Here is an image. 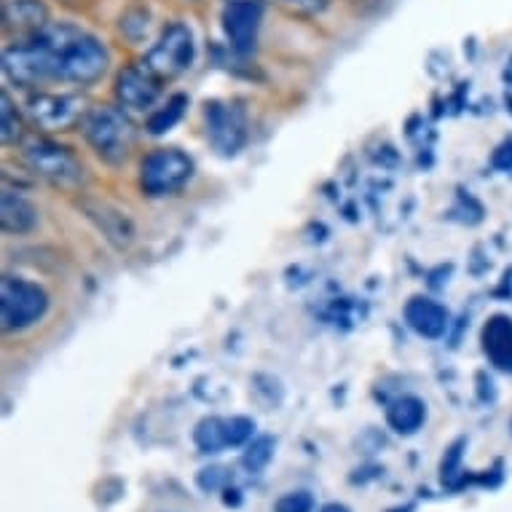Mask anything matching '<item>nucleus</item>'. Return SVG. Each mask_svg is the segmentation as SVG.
Listing matches in <instances>:
<instances>
[{
    "mask_svg": "<svg viewBox=\"0 0 512 512\" xmlns=\"http://www.w3.org/2000/svg\"><path fill=\"white\" fill-rule=\"evenodd\" d=\"M108 62V49L94 35L73 25H46L30 41L6 49L3 68L19 86L94 84L108 70Z\"/></svg>",
    "mask_w": 512,
    "mask_h": 512,
    "instance_id": "f257e3e1",
    "label": "nucleus"
},
{
    "mask_svg": "<svg viewBox=\"0 0 512 512\" xmlns=\"http://www.w3.org/2000/svg\"><path fill=\"white\" fill-rule=\"evenodd\" d=\"M86 140L92 143V148L100 153L102 159L110 161V164H118L124 161L135 145V129H132V121L116 108H94L84 121Z\"/></svg>",
    "mask_w": 512,
    "mask_h": 512,
    "instance_id": "f03ea898",
    "label": "nucleus"
},
{
    "mask_svg": "<svg viewBox=\"0 0 512 512\" xmlns=\"http://www.w3.org/2000/svg\"><path fill=\"white\" fill-rule=\"evenodd\" d=\"M49 298L41 287L25 279H3L0 287V317H3V328L19 330L33 325L46 314Z\"/></svg>",
    "mask_w": 512,
    "mask_h": 512,
    "instance_id": "7ed1b4c3",
    "label": "nucleus"
},
{
    "mask_svg": "<svg viewBox=\"0 0 512 512\" xmlns=\"http://www.w3.org/2000/svg\"><path fill=\"white\" fill-rule=\"evenodd\" d=\"M194 62V35L185 25L175 22L161 33L159 43L148 51L145 65L151 70L153 76L164 78H177L180 73L191 68Z\"/></svg>",
    "mask_w": 512,
    "mask_h": 512,
    "instance_id": "20e7f679",
    "label": "nucleus"
},
{
    "mask_svg": "<svg viewBox=\"0 0 512 512\" xmlns=\"http://www.w3.org/2000/svg\"><path fill=\"white\" fill-rule=\"evenodd\" d=\"M191 175H194V161L177 148H164V151L151 153L143 161L140 183H143L145 194L167 196L177 188H183L191 180Z\"/></svg>",
    "mask_w": 512,
    "mask_h": 512,
    "instance_id": "39448f33",
    "label": "nucleus"
},
{
    "mask_svg": "<svg viewBox=\"0 0 512 512\" xmlns=\"http://www.w3.org/2000/svg\"><path fill=\"white\" fill-rule=\"evenodd\" d=\"M27 161L38 175L59 188H76L84 180V167L78 164L76 156L46 140H38L27 148Z\"/></svg>",
    "mask_w": 512,
    "mask_h": 512,
    "instance_id": "423d86ee",
    "label": "nucleus"
},
{
    "mask_svg": "<svg viewBox=\"0 0 512 512\" xmlns=\"http://www.w3.org/2000/svg\"><path fill=\"white\" fill-rule=\"evenodd\" d=\"M263 19V3L258 0H234L228 3L223 11V30H226L228 41L236 51H252L258 30H261Z\"/></svg>",
    "mask_w": 512,
    "mask_h": 512,
    "instance_id": "0eeeda50",
    "label": "nucleus"
},
{
    "mask_svg": "<svg viewBox=\"0 0 512 512\" xmlns=\"http://www.w3.org/2000/svg\"><path fill=\"white\" fill-rule=\"evenodd\" d=\"M30 113L35 124L49 132H65L70 126H76L84 113L81 97H68V94H38L30 100Z\"/></svg>",
    "mask_w": 512,
    "mask_h": 512,
    "instance_id": "6e6552de",
    "label": "nucleus"
},
{
    "mask_svg": "<svg viewBox=\"0 0 512 512\" xmlns=\"http://www.w3.org/2000/svg\"><path fill=\"white\" fill-rule=\"evenodd\" d=\"M161 78L153 76L148 65H132V68L121 70L116 84L118 100L124 108L132 110H148L153 108V102L159 100L161 94Z\"/></svg>",
    "mask_w": 512,
    "mask_h": 512,
    "instance_id": "1a4fd4ad",
    "label": "nucleus"
},
{
    "mask_svg": "<svg viewBox=\"0 0 512 512\" xmlns=\"http://www.w3.org/2000/svg\"><path fill=\"white\" fill-rule=\"evenodd\" d=\"M207 124H210V140L223 156H234L244 145V118L236 108L228 105H210L207 108Z\"/></svg>",
    "mask_w": 512,
    "mask_h": 512,
    "instance_id": "9d476101",
    "label": "nucleus"
},
{
    "mask_svg": "<svg viewBox=\"0 0 512 512\" xmlns=\"http://www.w3.org/2000/svg\"><path fill=\"white\" fill-rule=\"evenodd\" d=\"M483 352L496 368L512 373V319L496 314L483 328Z\"/></svg>",
    "mask_w": 512,
    "mask_h": 512,
    "instance_id": "9b49d317",
    "label": "nucleus"
},
{
    "mask_svg": "<svg viewBox=\"0 0 512 512\" xmlns=\"http://www.w3.org/2000/svg\"><path fill=\"white\" fill-rule=\"evenodd\" d=\"M405 322L411 325L419 336L424 338H440L448 328V311L440 303L429 301V298H413L405 306Z\"/></svg>",
    "mask_w": 512,
    "mask_h": 512,
    "instance_id": "f8f14e48",
    "label": "nucleus"
},
{
    "mask_svg": "<svg viewBox=\"0 0 512 512\" xmlns=\"http://www.w3.org/2000/svg\"><path fill=\"white\" fill-rule=\"evenodd\" d=\"M3 19H6V30L35 35L46 27L49 11H46L41 0H9L6 11H3Z\"/></svg>",
    "mask_w": 512,
    "mask_h": 512,
    "instance_id": "ddd939ff",
    "label": "nucleus"
},
{
    "mask_svg": "<svg viewBox=\"0 0 512 512\" xmlns=\"http://www.w3.org/2000/svg\"><path fill=\"white\" fill-rule=\"evenodd\" d=\"M424 421H427V405L419 397H400L389 405L387 424L397 435H416Z\"/></svg>",
    "mask_w": 512,
    "mask_h": 512,
    "instance_id": "4468645a",
    "label": "nucleus"
},
{
    "mask_svg": "<svg viewBox=\"0 0 512 512\" xmlns=\"http://www.w3.org/2000/svg\"><path fill=\"white\" fill-rule=\"evenodd\" d=\"M0 223H3V231H9V234H27L38 223V212L27 199L6 191L3 207H0Z\"/></svg>",
    "mask_w": 512,
    "mask_h": 512,
    "instance_id": "2eb2a0df",
    "label": "nucleus"
},
{
    "mask_svg": "<svg viewBox=\"0 0 512 512\" xmlns=\"http://www.w3.org/2000/svg\"><path fill=\"white\" fill-rule=\"evenodd\" d=\"M194 443L202 454H220L223 448H228L226 419L207 416V419L199 421L194 429Z\"/></svg>",
    "mask_w": 512,
    "mask_h": 512,
    "instance_id": "dca6fc26",
    "label": "nucleus"
},
{
    "mask_svg": "<svg viewBox=\"0 0 512 512\" xmlns=\"http://www.w3.org/2000/svg\"><path fill=\"white\" fill-rule=\"evenodd\" d=\"M185 108H188V97L175 94L164 108L153 113L151 121H148V132H151V135H167L169 129H175L177 121L183 118Z\"/></svg>",
    "mask_w": 512,
    "mask_h": 512,
    "instance_id": "f3484780",
    "label": "nucleus"
},
{
    "mask_svg": "<svg viewBox=\"0 0 512 512\" xmlns=\"http://www.w3.org/2000/svg\"><path fill=\"white\" fill-rule=\"evenodd\" d=\"M271 459H274V437L261 435L247 445V451H244L242 456V467L250 472V475H258V472H263L269 467Z\"/></svg>",
    "mask_w": 512,
    "mask_h": 512,
    "instance_id": "a211bd4d",
    "label": "nucleus"
},
{
    "mask_svg": "<svg viewBox=\"0 0 512 512\" xmlns=\"http://www.w3.org/2000/svg\"><path fill=\"white\" fill-rule=\"evenodd\" d=\"M0 126H3V143L11 145L22 137V121L17 116V108L11 105L9 94L0 97Z\"/></svg>",
    "mask_w": 512,
    "mask_h": 512,
    "instance_id": "6ab92c4d",
    "label": "nucleus"
},
{
    "mask_svg": "<svg viewBox=\"0 0 512 512\" xmlns=\"http://www.w3.org/2000/svg\"><path fill=\"white\" fill-rule=\"evenodd\" d=\"M228 483H231V472L226 467H204L196 475V486L202 488L204 494H218V491H226Z\"/></svg>",
    "mask_w": 512,
    "mask_h": 512,
    "instance_id": "aec40b11",
    "label": "nucleus"
},
{
    "mask_svg": "<svg viewBox=\"0 0 512 512\" xmlns=\"http://www.w3.org/2000/svg\"><path fill=\"white\" fill-rule=\"evenodd\" d=\"M255 435V421L247 419V416H234V419H226V437L228 448H239V445H247Z\"/></svg>",
    "mask_w": 512,
    "mask_h": 512,
    "instance_id": "412c9836",
    "label": "nucleus"
},
{
    "mask_svg": "<svg viewBox=\"0 0 512 512\" xmlns=\"http://www.w3.org/2000/svg\"><path fill=\"white\" fill-rule=\"evenodd\" d=\"M314 496L309 491H290V494L279 496L274 504V512H314Z\"/></svg>",
    "mask_w": 512,
    "mask_h": 512,
    "instance_id": "4be33fe9",
    "label": "nucleus"
},
{
    "mask_svg": "<svg viewBox=\"0 0 512 512\" xmlns=\"http://www.w3.org/2000/svg\"><path fill=\"white\" fill-rule=\"evenodd\" d=\"M226 3H234V0H226ZM258 3H277L279 9L290 11V14H301V17H311L325 6V0H258Z\"/></svg>",
    "mask_w": 512,
    "mask_h": 512,
    "instance_id": "5701e85b",
    "label": "nucleus"
},
{
    "mask_svg": "<svg viewBox=\"0 0 512 512\" xmlns=\"http://www.w3.org/2000/svg\"><path fill=\"white\" fill-rule=\"evenodd\" d=\"M494 167L504 169V172H512V140H507V143L494 153Z\"/></svg>",
    "mask_w": 512,
    "mask_h": 512,
    "instance_id": "b1692460",
    "label": "nucleus"
},
{
    "mask_svg": "<svg viewBox=\"0 0 512 512\" xmlns=\"http://www.w3.org/2000/svg\"><path fill=\"white\" fill-rule=\"evenodd\" d=\"M319 512H352V510H349L346 504L333 502V504H325V507H322V510H319Z\"/></svg>",
    "mask_w": 512,
    "mask_h": 512,
    "instance_id": "393cba45",
    "label": "nucleus"
},
{
    "mask_svg": "<svg viewBox=\"0 0 512 512\" xmlns=\"http://www.w3.org/2000/svg\"><path fill=\"white\" fill-rule=\"evenodd\" d=\"M504 76H507V81H512V62H510V68H507V73H504Z\"/></svg>",
    "mask_w": 512,
    "mask_h": 512,
    "instance_id": "a878e982",
    "label": "nucleus"
},
{
    "mask_svg": "<svg viewBox=\"0 0 512 512\" xmlns=\"http://www.w3.org/2000/svg\"><path fill=\"white\" fill-rule=\"evenodd\" d=\"M510 435H512V421H510Z\"/></svg>",
    "mask_w": 512,
    "mask_h": 512,
    "instance_id": "bb28decb",
    "label": "nucleus"
}]
</instances>
